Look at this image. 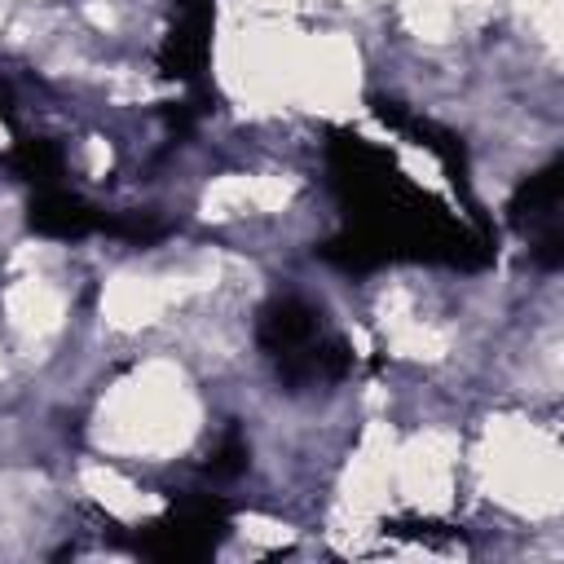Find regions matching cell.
<instances>
[{
    "instance_id": "8",
    "label": "cell",
    "mask_w": 564,
    "mask_h": 564,
    "mask_svg": "<svg viewBox=\"0 0 564 564\" xmlns=\"http://www.w3.org/2000/svg\"><path fill=\"white\" fill-rule=\"evenodd\" d=\"M247 463H251L247 436H242L238 427H225V436H220V441L212 445V454H207V476H212V480H234V476L247 471Z\"/></svg>"
},
{
    "instance_id": "3",
    "label": "cell",
    "mask_w": 564,
    "mask_h": 564,
    "mask_svg": "<svg viewBox=\"0 0 564 564\" xmlns=\"http://www.w3.org/2000/svg\"><path fill=\"white\" fill-rule=\"evenodd\" d=\"M560 198H564V159L546 163L542 172L524 176L507 203L511 225L524 234L529 256L542 269H560L564 264V234H560Z\"/></svg>"
},
{
    "instance_id": "6",
    "label": "cell",
    "mask_w": 564,
    "mask_h": 564,
    "mask_svg": "<svg viewBox=\"0 0 564 564\" xmlns=\"http://www.w3.org/2000/svg\"><path fill=\"white\" fill-rule=\"evenodd\" d=\"M9 167L35 189H48V185H62L66 150L53 137H18V145L9 150Z\"/></svg>"
},
{
    "instance_id": "1",
    "label": "cell",
    "mask_w": 564,
    "mask_h": 564,
    "mask_svg": "<svg viewBox=\"0 0 564 564\" xmlns=\"http://www.w3.org/2000/svg\"><path fill=\"white\" fill-rule=\"evenodd\" d=\"M256 344L278 366V379L291 392L339 383L352 366V352L339 335L322 326V313L300 295H278L256 317Z\"/></svg>"
},
{
    "instance_id": "2",
    "label": "cell",
    "mask_w": 564,
    "mask_h": 564,
    "mask_svg": "<svg viewBox=\"0 0 564 564\" xmlns=\"http://www.w3.org/2000/svg\"><path fill=\"white\" fill-rule=\"evenodd\" d=\"M225 529H229V511L220 498H181L172 511H163L137 533V551L163 564H189L212 555Z\"/></svg>"
},
{
    "instance_id": "4",
    "label": "cell",
    "mask_w": 564,
    "mask_h": 564,
    "mask_svg": "<svg viewBox=\"0 0 564 564\" xmlns=\"http://www.w3.org/2000/svg\"><path fill=\"white\" fill-rule=\"evenodd\" d=\"M207 57H212V0H181L176 26L159 44V70L167 79L198 88Z\"/></svg>"
},
{
    "instance_id": "5",
    "label": "cell",
    "mask_w": 564,
    "mask_h": 564,
    "mask_svg": "<svg viewBox=\"0 0 564 564\" xmlns=\"http://www.w3.org/2000/svg\"><path fill=\"white\" fill-rule=\"evenodd\" d=\"M26 225L44 238H57V242H79L88 234H101L106 225V212H97L93 203H84L79 194L62 189V185H48V189H35L31 198V212H26Z\"/></svg>"
},
{
    "instance_id": "7",
    "label": "cell",
    "mask_w": 564,
    "mask_h": 564,
    "mask_svg": "<svg viewBox=\"0 0 564 564\" xmlns=\"http://www.w3.org/2000/svg\"><path fill=\"white\" fill-rule=\"evenodd\" d=\"M101 234H110L119 242H132V247H154V242H163L172 234V225L163 216H154V212H119V216H106Z\"/></svg>"
}]
</instances>
